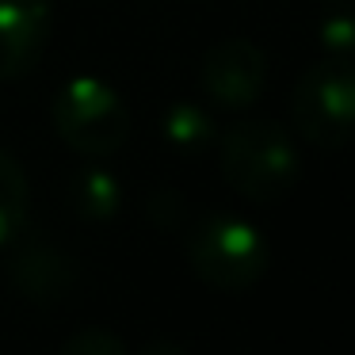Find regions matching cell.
I'll return each instance as SVG.
<instances>
[{
  "label": "cell",
  "mask_w": 355,
  "mask_h": 355,
  "mask_svg": "<svg viewBox=\"0 0 355 355\" xmlns=\"http://www.w3.org/2000/svg\"><path fill=\"white\" fill-rule=\"evenodd\" d=\"M222 180L248 202H279L302 176V157L291 130L275 119H248L218 138Z\"/></svg>",
  "instance_id": "6da1fadb"
},
{
  "label": "cell",
  "mask_w": 355,
  "mask_h": 355,
  "mask_svg": "<svg viewBox=\"0 0 355 355\" xmlns=\"http://www.w3.org/2000/svg\"><path fill=\"white\" fill-rule=\"evenodd\" d=\"M187 263L210 291H252L268 271V237L248 218L210 214L187 237Z\"/></svg>",
  "instance_id": "7a4b0ae2"
},
{
  "label": "cell",
  "mask_w": 355,
  "mask_h": 355,
  "mask_svg": "<svg viewBox=\"0 0 355 355\" xmlns=\"http://www.w3.org/2000/svg\"><path fill=\"white\" fill-rule=\"evenodd\" d=\"M54 134L80 157H111L130 138V111L123 96L100 77H69L50 103Z\"/></svg>",
  "instance_id": "3957f363"
},
{
  "label": "cell",
  "mask_w": 355,
  "mask_h": 355,
  "mask_svg": "<svg viewBox=\"0 0 355 355\" xmlns=\"http://www.w3.org/2000/svg\"><path fill=\"white\" fill-rule=\"evenodd\" d=\"M355 119V77L352 62H324L309 65L294 85L291 100V123L302 141L317 149H344L352 138Z\"/></svg>",
  "instance_id": "277c9868"
},
{
  "label": "cell",
  "mask_w": 355,
  "mask_h": 355,
  "mask_svg": "<svg viewBox=\"0 0 355 355\" xmlns=\"http://www.w3.org/2000/svg\"><path fill=\"white\" fill-rule=\"evenodd\" d=\"M199 85L222 111H248L268 85V54L252 39H222L202 54Z\"/></svg>",
  "instance_id": "5b68a950"
},
{
  "label": "cell",
  "mask_w": 355,
  "mask_h": 355,
  "mask_svg": "<svg viewBox=\"0 0 355 355\" xmlns=\"http://www.w3.org/2000/svg\"><path fill=\"white\" fill-rule=\"evenodd\" d=\"M50 27V0H0V80H19L39 65Z\"/></svg>",
  "instance_id": "8992f818"
},
{
  "label": "cell",
  "mask_w": 355,
  "mask_h": 355,
  "mask_svg": "<svg viewBox=\"0 0 355 355\" xmlns=\"http://www.w3.org/2000/svg\"><path fill=\"white\" fill-rule=\"evenodd\" d=\"M73 279H77V268H73V260L62 256L58 248L31 245V248H19V252L12 256V283H16V291H24L27 298H35V302L62 298L73 286Z\"/></svg>",
  "instance_id": "52a82bcc"
},
{
  "label": "cell",
  "mask_w": 355,
  "mask_h": 355,
  "mask_svg": "<svg viewBox=\"0 0 355 355\" xmlns=\"http://www.w3.org/2000/svg\"><path fill=\"white\" fill-rule=\"evenodd\" d=\"M69 202L85 222L103 225L123 210V184L107 168H80L69 184Z\"/></svg>",
  "instance_id": "ba28073f"
},
{
  "label": "cell",
  "mask_w": 355,
  "mask_h": 355,
  "mask_svg": "<svg viewBox=\"0 0 355 355\" xmlns=\"http://www.w3.org/2000/svg\"><path fill=\"white\" fill-rule=\"evenodd\" d=\"M161 138L184 157L199 153L214 141V119L202 103L195 100H176L161 111Z\"/></svg>",
  "instance_id": "9c48e42d"
},
{
  "label": "cell",
  "mask_w": 355,
  "mask_h": 355,
  "mask_svg": "<svg viewBox=\"0 0 355 355\" xmlns=\"http://www.w3.org/2000/svg\"><path fill=\"white\" fill-rule=\"evenodd\" d=\"M27 218V176L19 161L0 149V248L19 237V225Z\"/></svg>",
  "instance_id": "30bf717a"
},
{
  "label": "cell",
  "mask_w": 355,
  "mask_h": 355,
  "mask_svg": "<svg viewBox=\"0 0 355 355\" xmlns=\"http://www.w3.org/2000/svg\"><path fill=\"white\" fill-rule=\"evenodd\" d=\"M321 46L324 58H336V62H352V50H355V24H352V12L347 8H329L321 19Z\"/></svg>",
  "instance_id": "8fae6325"
},
{
  "label": "cell",
  "mask_w": 355,
  "mask_h": 355,
  "mask_svg": "<svg viewBox=\"0 0 355 355\" xmlns=\"http://www.w3.org/2000/svg\"><path fill=\"white\" fill-rule=\"evenodd\" d=\"M58 355H126V344L107 329H80L58 347Z\"/></svg>",
  "instance_id": "7c38bea8"
},
{
  "label": "cell",
  "mask_w": 355,
  "mask_h": 355,
  "mask_svg": "<svg viewBox=\"0 0 355 355\" xmlns=\"http://www.w3.org/2000/svg\"><path fill=\"white\" fill-rule=\"evenodd\" d=\"M141 355H187L180 344H172V340H153V344L141 347Z\"/></svg>",
  "instance_id": "4fadbf2b"
},
{
  "label": "cell",
  "mask_w": 355,
  "mask_h": 355,
  "mask_svg": "<svg viewBox=\"0 0 355 355\" xmlns=\"http://www.w3.org/2000/svg\"><path fill=\"white\" fill-rule=\"evenodd\" d=\"M321 4H329V8H347L352 0H321Z\"/></svg>",
  "instance_id": "5bb4252c"
}]
</instances>
